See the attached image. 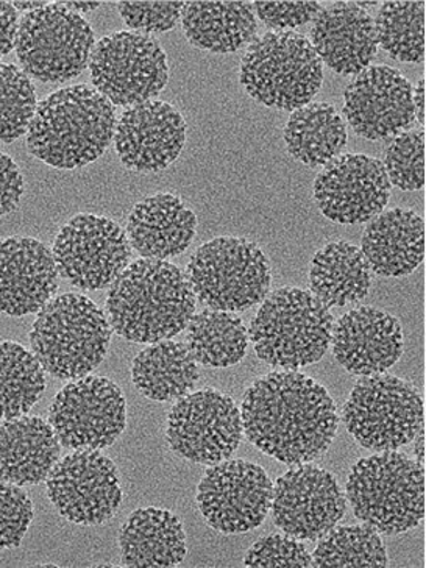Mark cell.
<instances>
[{
    "label": "cell",
    "instance_id": "cell-1",
    "mask_svg": "<svg viewBox=\"0 0 426 568\" xmlns=\"http://www.w3.org/2000/svg\"><path fill=\"white\" fill-rule=\"evenodd\" d=\"M248 443L287 466L321 458L335 440L339 416L332 395L301 372H272L244 394Z\"/></svg>",
    "mask_w": 426,
    "mask_h": 568
},
{
    "label": "cell",
    "instance_id": "cell-2",
    "mask_svg": "<svg viewBox=\"0 0 426 568\" xmlns=\"http://www.w3.org/2000/svg\"><path fill=\"white\" fill-rule=\"evenodd\" d=\"M197 298L186 274L161 260H138L110 284L106 314L114 332L138 344H155L182 333Z\"/></svg>",
    "mask_w": 426,
    "mask_h": 568
},
{
    "label": "cell",
    "instance_id": "cell-3",
    "mask_svg": "<svg viewBox=\"0 0 426 568\" xmlns=\"http://www.w3.org/2000/svg\"><path fill=\"white\" fill-rule=\"evenodd\" d=\"M113 103L95 90L79 84L53 92L37 106L27 144L42 163L57 169H79L101 159L116 129Z\"/></svg>",
    "mask_w": 426,
    "mask_h": 568
},
{
    "label": "cell",
    "instance_id": "cell-4",
    "mask_svg": "<svg viewBox=\"0 0 426 568\" xmlns=\"http://www.w3.org/2000/svg\"><path fill=\"white\" fill-rule=\"evenodd\" d=\"M110 339L109 317L87 295L75 293L45 303L30 332L34 358L57 379H80L101 366Z\"/></svg>",
    "mask_w": 426,
    "mask_h": 568
},
{
    "label": "cell",
    "instance_id": "cell-5",
    "mask_svg": "<svg viewBox=\"0 0 426 568\" xmlns=\"http://www.w3.org/2000/svg\"><path fill=\"white\" fill-rule=\"evenodd\" d=\"M335 317L310 291L282 287L267 294L253 318L256 356L284 371L318 363L332 344Z\"/></svg>",
    "mask_w": 426,
    "mask_h": 568
},
{
    "label": "cell",
    "instance_id": "cell-6",
    "mask_svg": "<svg viewBox=\"0 0 426 568\" xmlns=\"http://www.w3.org/2000/svg\"><path fill=\"white\" fill-rule=\"evenodd\" d=\"M345 497L358 520L402 535L425 518V467L405 453L379 452L352 467Z\"/></svg>",
    "mask_w": 426,
    "mask_h": 568
},
{
    "label": "cell",
    "instance_id": "cell-7",
    "mask_svg": "<svg viewBox=\"0 0 426 568\" xmlns=\"http://www.w3.org/2000/svg\"><path fill=\"white\" fill-rule=\"evenodd\" d=\"M241 84L268 109L295 111L308 105L324 83V63L308 38L268 32L251 42L241 61Z\"/></svg>",
    "mask_w": 426,
    "mask_h": 568
},
{
    "label": "cell",
    "instance_id": "cell-8",
    "mask_svg": "<svg viewBox=\"0 0 426 568\" xmlns=\"http://www.w3.org/2000/svg\"><path fill=\"white\" fill-rule=\"evenodd\" d=\"M195 298L206 308L245 311L263 302L271 290L267 256L244 237H216L199 247L186 267Z\"/></svg>",
    "mask_w": 426,
    "mask_h": 568
},
{
    "label": "cell",
    "instance_id": "cell-9",
    "mask_svg": "<svg viewBox=\"0 0 426 568\" xmlns=\"http://www.w3.org/2000/svg\"><path fill=\"white\" fill-rule=\"evenodd\" d=\"M343 416L361 447L393 452L413 443L424 426V398L413 383L398 376H363L345 402Z\"/></svg>",
    "mask_w": 426,
    "mask_h": 568
},
{
    "label": "cell",
    "instance_id": "cell-10",
    "mask_svg": "<svg viewBox=\"0 0 426 568\" xmlns=\"http://www.w3.org/2000/svg\"><path fill=\"white\" fill-rule=\"evenodd\" d=\"M14 48L27 75L42 83H64L90 64L94 32L75 11L49 2L21 19Z\"/></svg>",
    "mask_w": 426,
    "mask_h": 568
},
{
    "label": "cell",
    "instance_id": "cell-11",
    "mask_svg": "<svg viewBox=\"0 0 426 568\" xmlns=\"http://www.w3.org/2000/svg\"><path fill=\"white\" fill-rule=\"evenodd\" d=\"M91 80L113 106L140 105L166 88V52L148 34L116 32L92 49Z\"/></svg>",
    "mask_w": 426,
    "mask_h": 568
},
{
    "label": "cell",
    "instance_id": "cell-12",
    "mask_svg": "<svg viewBox=\"0 0 426 568\" xmlns=\"http://www.w3.org/2000/svg\"><path fill=\"white\" fill-rule=\"evenodd\" d=\"M49 422L61 447L103 450L126 425V402L118 385L103 376H83L53 398Z\"/></svg>",
    "mask_w": 426,
    "mask_h": 568
},
{
    "label": "cell",
    "instance_id": "cell-13",
    "mask_svg": "<svg viewBox=\"0 0 426 568\" xmlns=\"http://www.w3.org/2000/svg\"><path fill=\"white\" fill-rule=\"evenodd\" d=\"M241 409L229 395L203 389L184 395L168 418L169 447L191 463L214 466L243 443Z\"/></svg>",
    "mask_w": 426,
    "mask_h": 568
},
{
    "label": "cell",
    "instance_id": "cell-14",
    "mask_svg": "<svg viewBox=\"0 0 426 568\" xmlns=\"http://www.w3.org/2000/svg\"><path fill=\"white\" fill-rule=\"evenodd\" d=\"M52 255L59 274L72 286L99 291L129 266L132 245L111 219L77 214L57 234Z\"/></svg>",
    "mask_w": 426,
    "mask_h": 568
},
{
    "label": "cell",
    "instance_id": "cell-15",
    "mask_svg": "<svg viewBox=\"0 0 426 568\" xmlns=\"http://www.w3.org/2000/svg\"><path fill=\"white\" fill-rule=\"evenodd\" d=\"M274 497L266 470L248 460L214 464L197 487V506L206 524L222 535H243L263 525Z\"/></svg>",
    "mask_w": 426,
    "mask_h": 568
},
{
    "label": "cell",
    "instance_id": "cell-16",
    "mask_svg": "<svg viewBox=\"0 0 426 568\" xmlns=\"http://www.w3.org/2000/svg\"><path fill=\"white\" fill-rule=\"evenodd\" d=\"M45 481L49 500L71 524H105L122 503L118 468L99 452L75 450L64 456Z\"/></svg>",
    "mask_w": 426,
    "mask_h": 568
},
{
    "label": "cell",
    "instance_id": "cell-17",
    "mask_svg": "<svg viewBox=\"0 0 426 568\" xmlns=\"http://www.w3.org/2000/svg\"><path fill=\"white\" fill-rule=\"evenodd\" d=\"M271 509L284 535L317 540L343 520L347 501L335 475L306 463L276 479Z\"/></svg>",
    "mask_w": 426,
    "mask_h": 568
},
{
    "label": "cell",
    "instance_id": "cell-18",
    "mask_svg": "<svg viewBox=\"0 0 426 568\" xmlns=\"http://www.w3.org/2000/svg\"><path fill=\"white\" fill-rule=\"evenodd\" d=\"M393 184L382 161L345 153L326 164L314 182L321 213L337 224H363L386 209Z\"/></svg>",
    "mask_w": 426,
    "mask_h": 568
},
{
    "label": "cell",
    "instance_id": "cell-19",
    "mask_svg": "<svg viewBox=\"0 0 426 568\" xmlns=\"http://www.w3.org/2000/svg\"><path fill=\"white\" fill-rule=\"evenodd\" d=\"M344 114L355 133L368 141L398 136L416 122L413 84L398 69L368 67L345 90Z\"/></svg>",
    "mask_w": 426,
    "mask_h": 568
},
{
    "label": "cell",
    "instance_id": "cell-20",
    "mask_svg": "<svg viewBox=\"0 0 426 568\" xmlns=\"http://www.w3.org/2000/svg\"><path fill=\"white\" fill-rule=\"evenodd\" d=\"M186 122L171 103L148 101L130 106L114 129V148L125 168L138 172L163 171L183 151Z\"/></svg>",
    "mask_w": 426,
    "mask_h": 568
},
{
    "label": "cell",
    "instance_id": "cell-21",
    "mask_svg": "<svg viewBox=\"0 0 426 568\" xmlns=\"http://www.w3.org/2000/svg\"><path fill=\"white\" fill-rule=\"evenodd\" d=\"M333 355L352 375L383 374L402 358L405 339L397 317L361 306L333 325Z\"/></svg>",
    "mask_w": 426,
    "mask_h": 568
},
{
    "label": "cell",
    "instance_id": "cell-22",
    "mask_svg": "<svg viewBox=\"0 0 426 568\" xmlns=\"http://www.w3.org/2000/svg\"><path fill=\"white\" fill-rule=\"evenodd\" d=\"M59 268L51 248L33 237L0 240V313H38L57 290Z\"/></svg>",
    "mask_w": 426,
    "mask_h": 568
},
{
    "label": "cell",
    "instance_id": "cell-23",
    "mask_svg": "<svg viewBox=\"0 0 426 568\" xmlns=\"http://www.w3.org/2000/svg\"><path fill=\"white\" fill-rule=\"evenodd\" d=\"M318 59L339 75L359 74L378 53L375 19L355 2L322 9L311 29Z\"/></svg>",
    "mask_w": 426,
    "mask_h": 568
},
{
    "label": "cell",
    "instance_id": "cell-24",
    "mask_svg": "<svg viewBox=\"0 0 426 568\" xmlns=\"http://www.w3.org/2000/svg\"><path fill=\"white\" fill-rule=\"evenodd\" d=\"M197 216L179 195L160 193L133 206L126 221V237L145 260H169L193 244Z\"/></svg>",
    "mask_w": 426,
    "mask_h": 568
},
{
    "label": "cell",
    "instance_id": "cell-25",
    "mask_svg": "<svg viewBox=\"0 0 426 568\" xmlns=\"http://www.w3.org/2000/svg\"><path fill=\"white\" fill-rule=\"evenodd\" d=\"M361 247L374 274H413L425 260V221L413 210L382 211L368 222Z\"/></svg>",
    "mask_w": 426,
    "mask_h": 568
},
{
    "label": "cell",
    "instance_id": "cell-26",
    "mask_svg": "<svg viewBox=\"0 0 426 568\" xmlns=\"http://www.w3.org/2000/svg\"><path fill=\"white\" fill-rule=\"evenodd\" d=\"M61 444L41 417L21 416L0 425V481L34 486L48 479L60 460Z\"/></svg>",
    "mask_w": 426,
    "mask_h": 568
},
{
    "label": "cell",
    "instance_id": "cell-27",
    "mask_svg": "<svg viewBox=\"0 0 426 568\" xmlns=\"http://www.w3.org/2000/svg\"><path fill=\"white\" fill-rule=\"evenodd\" d=\"M119 547L124 567H175L187 552L182 520L160 508L130 514L119 532Z\"/></svg>",
    "mask_w": 426,
    "mask_h": 568
},
{
    "label": "cell",
    "instance_id": "cell-28",
    "mask_svg": "<svg viewBox=\"0 0 426 568\" xmlns=\"http://www.w3.org/2000/svg\"><path fill=\"white\" fill-rule=\"evenodd\" d=\"M180 22L194 48L214 53L237 52L258 33L248 2H184Z\"/></svg>",
    "mask_w": 426,
    "mask_h": 568
},
{
    "label": "cell",
    "instance_id": "cell-29",
    "mask_svg": "<svg viewBox=\"0 0 426 568\" xmlns=\"http://www.w3.org/2000/svg\"><path fill=\"white\" fill-rule=\"evenodd\" d=\"M374 272L359 247L345 241L326 244L310 266L311 293L326 308H343L367 297Z\"/></svg>",
    "mask_w": 426,
    "mask_h": 568
},
{
    "label": "cell",
    "instance_id": "cell-30",
    "mask_svg": "<svg viewBox=\"0 0 426 568\" xmlns=\"http://www.w3.org/2000/svg\"><path fill=\"white\" fill-rule=\"evenodd\" d=\"M199 378L201 372L193 353L175 341L152 344L133 361V385L149 400H180L191 394Z\"/></svg>",
    "mask_w": 426,
    "mask_h": 568
},
{
    "label": "cell",
    "instance_id": "cell-31",
    "mask_svg": "<svg viewBox=\"0 0 426 568\" xmlns=\"http://www.w3.org/2000/svg\"><path fill=\"white\" fill-rule=\"evenodd\" d=\"M284 144L293 159L310 168L325 166L347 144V125L335 106L313 102L291 114Z\"/></svg>",
    "mask_w": 426,
    "mask_h": 568
},
{
    "label": "cell",
    "instance_id": "cell-32",
    "mask_svg": "<svg viewBox=\"0 0 426 568\" xmlns=\"http://www.w3.org/2000/svg\"><path fill=\"white\" fill-rule=\"evenodd\" d=\"M186 345L202 366L232 367L247 353L248 333L243 318L236 314L209 308L191 318Z\"/></svg>",
    "mask_w": 426,
    "mask_h": 568
},
{
    "label": "cell",
    "instance_id": "cell-33",
    "mask_svg": "<svg viewBox=\"0 0 426 568\" xmlns=\"http://www.w3.org/2000/svg\"><path fill=\"white\" fill-rule=\"evenodd\" d=\"M45 389L44 368L21 344L0 343V420L26 416Z\"/></svg>",
    "mask_w": 426,
    "mask_h": 568
},
{
    "label": "cell",
    "instance_id": "cell-34",
    "mask_svg": "<svg viewBox=\"0 0 426 568\" xmlns=\"http://www.w3.org/2000/svg\"><path fill=\"white\" fill-rule=\"evenodd\" d=\"M425 2H385L375 19L376 38L393 59L425 61Z\"/></svg>",
    "mask_w": 426,
    "mask_h": 568
},
{
    "label": "cell",
    "instance_id": "cell-35",
    "mask_svg": "<svg viewBox=\"0 0 426 568\" xmlns=\"http://www.w3.org/2000/svg\"><path fill=\"white\" fill-rule=\"evenodd\" d=\"M313 567H386L387 551L382 536L371 525L333 528L321 537Z\"/></svg>",
    "mask_w": 426,
    "mask_h": 568
},
{
    "label": "cell",
    "instance_id": "cell-36",
    "mask_svg": "<svg viewBox=\"0 0 426 568\" xmlns=\"http://www.w3.org/2000/svg\"><path fill=\"white\" fill-rule=\"evenodd\" d=\"M34 111L32 80L14 64L0 63V142L9 144L26 134Z\"/></svg>",
    "mask_w": 426,
    "mask_h": 568
},
{
    "label": "cell",
    "instance_id": "cell-37",
    "mask_svg": "<svg viewBox=\"0 0 426 568\" xmlns=\"http://www.w3.org/2000/svg\"><path fill=\"white\" fill-rule=\"evenodd\" d=\"M383 166L393 186L402 191H420L425 186V132L414 130L398 134L386 151Z\"/></svg>",
    "mask_w": 426,
    "mask_h": 568
},
{
    "label": "cell",
    "instance_id": "cell-38",
    "mask_svg": "<svg viewBox=\"0 0 426 568\" xmlns=\"http://www.w3.org/2000/svg\"><path fill=\"white\" fill-rule=\"evenodd\" d=\"M33 520V505L21 486L0 481V550L18 548Z\"/></svg>",
    "mask_w": 426,
    "mask_h": 568
},
{
    "label": "cell",
    "instance_id": "cell-39",
    "mask_svg": "<svg viewBox=\"0 0 426 568\" xmlns=\"http://www.w3.org/2000/svg\"><path fill=\"white\" fill-rule=\"evenodd\" d=\"M245 567H313L305 545L287 535H271L252 545Z\"/></svg>",
    "mask_w": 426,
    "mask_h": 568
},
{
    "label": "cell",
    "instance_id": "cell-40",
    "mask_svg": "<svg viewBox=\"0 0 426 568\" xmlns=\"http://www.w3.org/2000/svg\"><path fill=\"white\" fill-rule=\"evenodd\" d=\"M183 6L184 2H118V10L130 29L151 34L175 29Z\"/></svg>",
    "mask_w": 426,
    "mask_h": 568
},
{
    "label": "cell",
    "instance_id": "cell-41",
    "mask_svg": "<svg viewBox=\"0 0 426 568\" xmlns=\"http://www.w3.org/2000/svg\"><path fill=\"white\" fill-rule=\"evenodd\" d=\"M252 9L264 26L290 30L314 21L322 11L321 2H253Z\"/></svg>",
    "mask_w": 426,
    "mask_h": 568
},
{
    "label": "cell",
    "instance_id": "cell-42",
    "mask_svg": "<svg viewBox=\"0 0 426 568\" xmlns=\"http://www.w3.org/2000/svg\"><path fill=\"white\" fill-rule=\"evenodd\" d=\"M24 191V179L18 164L0 152V217L17 209Z\"/></svg>",
    "mask_w": 426,
    "mask_h": 568
},
{
    "label": "cell",
    "instance_id": "cell-43",
    "mask_svg": "<svg viewBox=\"0 0 426 568\" xmlns=\"http://www.w3.org/2000/svg\"><path fill=\"white\" fill-rule=\"evenodd\" d=\"M19 29L18 10L11 2H0V59L13 51Z\"/></svg>",
    "mask_w": 426,
    "mask_h": 568
},
{
    "label": "cell",
    "instance_id": "cell-44",
    "mask_svg": "<svg viewBox=\"0 0 426 568\" xmlns=\"http://www.w3.org/2000/svg\"><path fill=\"white\" fill-rule=\"evenodd\" d=\"M425 77L420 79V82L416 84V88L413 90V105L414 113H416V121L422 126L426 124V109H425Z\"/></svg>",
    "mask_w": 426,
    "mask_h": 568
},
{
    "label": "cell",
    "instance_id": "cell-45",
    "mask_svg": "<svg viewBox=\"0 0 426 568\" xmlns=\"http://www.w3.org/2000/svg\"><path fill=\"white\" fill-rule=\"evenodd\" d=\"M414 456L422 467H425V426H422L420 432L414 437Z\"/></svg>",
    "mask_w": 426,
    "mask_h": 568
},
{
    "label": "cell",
    "instance_id": "cell-46",
    "mask_svg": "<svg viewBox=\"0 0 426 568\" xmlns=\"http://www.w3.org/2000/svg\"><path fill=\"white\" fill-rule=\"evenodd\" d=\"M64 7H68L69 10L72 11H83V13H88V11H92L99 9L101 7V2H61Z\"/></svg>",
    "mask_w": 426,
    "mask_h": 568
},
{
    "label": "cell",
    "instance_id": "cell-47",
    "mask_svg": "<svg viewBox=\"0 0 426 568\" xmlns=\"http://www.w3.org/2000/svg\"><path fill=\"white\" fill-rule=\"evenodd\" d=\"M49 2H13V7L17 10L34 11L40 10L41 7L48 6Z\"/></svg>",
    "mask_w": 426,
    "mask_h": 568
}]
</instances>
